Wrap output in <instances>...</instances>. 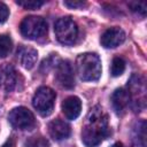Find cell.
Returning a JSON list of instances; mask_svg holds the SVG:
<instances>
[{
    "label": "cell",
    "instance_id": "6da1fadb",
    "mask_svg": "<svg viewBox=\"0 0 147 147\" xmlns=\"http://www.w3.org/2000/svg\"><path fill=\"white\" fill-rule=\"evenodd\" d=\"M86 119V124L82 130V141L86 147H96L109 136L108 116L102 108L94 107Z\"/></svg>",
    "mask_w": 147,
    "mask_h": 147
},
{
    "label": "cell",
    "instance_id": "7a4b0ae2",
    "mask_svg": "<svg viewBox=\"0 0 147 147\" xmlns=\"http://www.w3.org/2000/svg\"><path fill=\"white\" fill-rule=\"evenodd\" d=\"M76 69L84 82H95L101 76V60L95 53H83L76 60Z\"/></svg>",
    "mask_w": 147,
    "mask_h": 147
},
{
    "label": "cell",
    "instance_id": "3957f363",
    "mask_svg": "<svg viewBox=\"0 0 147 147\" xmlns=\"http://www.w3.org/2000/svg\"><path fill=\"white\" fill-rule=\"evenodd\" d=\"M56 39L63 45H72L78 37V26L70 17H61L54 24Z\"/></svg>",
    "mask_w": 147,
    "mask_h": 147
},
{
    "label": "cell",
    "instance_id": "277c9868",
    "mask_svg": "<svg viewBox=\"0 0 147 147\" xmlns=\"http://www.w3.org/2000/svg\"><path fill=\"white\" fill-rule=\"evenodd\" d=\"M55 99L56 94L51 87L41 86L36 91L32 99V105L41 116H48L54 109Z\"/></svg>",
    "mask_w": 147,
    "mask_h": 147
},
{
    "label": "cell",
    "instance_id": "5b68a950",
    "mask_svg": "<svg viewBox=\"0 0 147 147\" xmlns=\"http://www.w3.org/2000/svg\"><path fill=\"white\" fill-rule=\"evenodd\" d=\"M20 31L25 38L36 40L46 36L47 23L40 16H26L21 22Z\"/></svg>",
    "mask_w": 147,
    "mask_h": 147
},
{
    "label": "cell",
    "instance_id": "8992f818",
    "mask_svg": "<svg viewBox=\"0 0 147 147\" xmlns=\"http://www.w3.org/2000/svg\"><path fill=\"white\" fill-rule=\"evenodd\" d=\"M10 125L18 130H32L36 126V118L33 114L25 107H16L8 114Z\"/></svg>",
    "mask_w": 147,
    "mask_h": 147
},
{
    "label": "cell",
    "instance_id": "52a82bcc",
    "mask_svg": "<svg viewBox=\"0 0 147 147\" xmlns=\"http://www.w3.org/2000/svg\"><path fill=\"white\" fill-rule=\"evenodd\" d=\"M55 78L59 85L63 88L71 90L75 86L74 70L68 60H63L57 63L55 69Z\"/></svg>",
    "mask_w": 147,
    "mask_h": 147
},
{
    "label": "cell",
    "instance_id": "ba28073f",
    "mask_svg": "<svg viewBox=\"0 0 147 147\" xmlns=\"http://www.w3.org/2000/svg\"><path fill=\"white\" fill-rule=\"evenodd\" d=\"M125 32L121 28L114 26L107 29L100 38V42L105 48H115L125 41Z\"/></svg>",
    "mask_w": 147,
    "mask_h": 147
},
{
    "label": "cell",
    "instance_id": "9c48e42d",
    "mask_svg": "<svg viewBox=\"0 0 147 147\" xmlns=\"http://www.w3.org/2000/svg\"><path fill=\"white\" fill-rule=\"evenodd\" d=\"M17 84V72L10 64L0 65V90L11 92Z\"/></svg>",
    "mask_w": 147,
    "mask_h": 147
},
{
    "label": "cell",
    "instance_id": "30bf717a",
    "mask_svg": "<svg viewBox=\"0 0 147 147\" xmlns=\"http://www.w3.org/2000/svg\"><path fill=\"white\" fill-rule=\"evenodd\" d=\"M131 103V96L127 90L117 88L111 95V105L117 115H123Z\"/></svg>",
    "mask_w": 147,
    "mask_h": 147
},
{
    "label": "cell",
    "instance_id": "8fae6325",
    "mask_svg": "<svg viewBox=\"0 0 147 147\" xmlns=\"http://www.w3.org/2000/svg\"><path fill=\"white\" fill-rule=\"evenodd\" d=\"M129 93L130 96L133 98L134 95H138L136 106H138V108L144 107L145 105V84H144V79L141 76L139 75H133L129 82Z\"/></svg>",
    "mask_w": 147,
    "mask_h": 147
},
{
    "label": "cell",
    "instance_id": "7c38bea8",
    "mask_svg": "<svg viewBox=\"0 0 147 147\" xmlns=\"http://www.w3.org/2000/svg\"><path fill=\"white\" fill-rule=\"evenodd\" d=\"M48 132L49 136L54 139V140H64L67 139L70 133H71V129L69 126V124L62 119H54L48 124Z\"/></svg>",
    "mask_w": 147,
    "mask_h": 147
},
{
    "label": "cell",
    "instance_id": "4fadbf2b",
    "mask_svg": "<svg viewBox=\"0 0 147 147\" xmlns=\"http://www.w3.org/2000/svg\"><path fill=\"white\" fill-rule=\"evenodd\" d=\"M17 60L25 69H32L38 60V53L34 48L29 46H21L17 49Z\"/></svg>",
    "mask_w": 147,
    "mask_h": 147
},
{
    "label": "cell",
    "instance_id": "5bb4252c",
    "mask_svg": "<svg viewBox=\"0 0 147 147\" xmlns=\"http://www.w3.org/2000/svg\"><path fill=\"white\" fill-rule=\"evenodd\" d=\"M82 111V101L78 96L71 95L62 102V113L68 119H76Z\"/></svg>",
    "mask_w": 147,
    "mask_h": 147
},
{
    "label": "cell",
    "instance_id": "9a60e30c",
    "mask_svg": "<svg viewBox=\"0 0 147 147\" xmlns=\"http://www.w3.org/2000/svg\"><path fill=\"white\" fill-rule=\"evenodd\" d=\"M13 47V42L9 36L0 34V57H6Z\"/></svg>",
    "mask_w": 147,
    "mask_h": 147
},
{
    "label": "cell",
    "instance_id": "2e32d148",
    "mask_svg": "<svg viewBox=\"0 0 147 147\" xmlns=\"http://www.w3.org/2000/svg\"><path fill=\"white\" fill-rule=\"evenodd\" d=\"M125 70V61L117 56V57H114L113 59V62H111V67H110V72L114 77H117V76H121Z\"/></svg>",
    "mask_w": 147,
    "mask_h": 147
},
{
    "label": "cell",
    "instance_id": "e0dca14e",
    "mask_svg": "<svg viewBox=\"0 0 147 147\" xmlns=\"http://www.w3.org/2000/svg\"><path fill=\"white\" fill-rule=\"evenodd\" d=\"M136 140L138 147H146V122L141 121L138 123V126L136 129Z\"/></svg>",
    "mask_w": 147,
    "mask_h": 147
},
{
    "label": "cell",
    "instance_id": "ac0fdd59",
    "mask_svg": "<svg viewBox=\"0 0 147 147\" xmlns=\"http://www.w3.org/2000/svg\"><path fill=\"white\" fill-rule=\"evenodd\" d=\"M25 147H48V141L46 138L41 136H36V137H30L25 141Z\"/></svg>",
    "mask_w": 147,
    "mask_h": 147
},
{
    "label": "cell",
    "instance_id": "d6986e66",
    "mask_svg": "<svg viewBox=\"0 0 147 147\" xmlns=\"http://www.w3.org/2000/svg\"><path fill=\"white\" fill-rule=\"evenodd\" d=\"M16 3L18 6H22L25 9L33 10V9H38L39 7H41L45 2L39 1V0H18V1H16Z\"/></svg>",
    "mask_w": 147,
    "mask_h": 147
},
{
    "label": "cell",
    "instance_id": "ffe728a7",
    "mask_svg": "<svg viewBox=\"0 0 147 147\" xmlns=\"http://www.w3.org/2000/svg\"><path fill=\"white\" fill-rule=\"evenodd\" d=\"M129 7L131 8L132 11H137L141 15L146 14V3L145 2H130Z\"/></svg>",
    "mask_w": 147,
    "mask_h": 147
},
{
    "label": "cell",
    "instance_id": "44dd1931",
    "mask_svg": "<svg viewBox=\"0 0 147 147\" xmlns=\"http://www.w3.org/2000/svg\"><path fill=\"white\" fill-rule=\"evenodd\" d=\"M8 15H9L8 7L3 2H0V23H3L8 18Z\"/></svg>",
    "mask_w": 147,
    "mask_h": 147
},
{
    "label": "cell",
    "instance_id": "7402d4cb",
    "mask_svg": "<svg viewBox=\"0 0 147 147\" xmlns=\"http://www.w3.org/2000/svg\"><path fill=\"white\" fill-rule=\"evenodd\" d=\"M64 5L70 8H82L85 6V2H83V1H64Z\"/></svg>",
    "mask_w": 147,
    "mask_h": 147
},
{
    "label": "cell",
    "instance_id": "603a6c76",
    "mask_svg": "<svg viewBox=\"0 0 147 147\" xmlns=\"http://www.w3.org/2000/svg\"><path fill=\"white\" fill-rule=\"evenodd\" d=\"M1 147H15V141H14V139H11V138L7 139L6 142H5Z\"/></svg>",
    "mask_w": 147,
    "mask_h": 147
},
{
    "label": "cell",
    "instance_id": "cb8c5ba5",
    "mask_svg": "<svg viewBox=\"0 0 147 147\" xmlns=\"http://www.w3.org/2000/svg\"><path fill=\"white\" fill-rule=\"evenodd\" d=\"M111 147H123V144L122 142H115Z\"/></svg>",
    "mask_w": 147,
    "mask_h": 147
}]
</instances>
